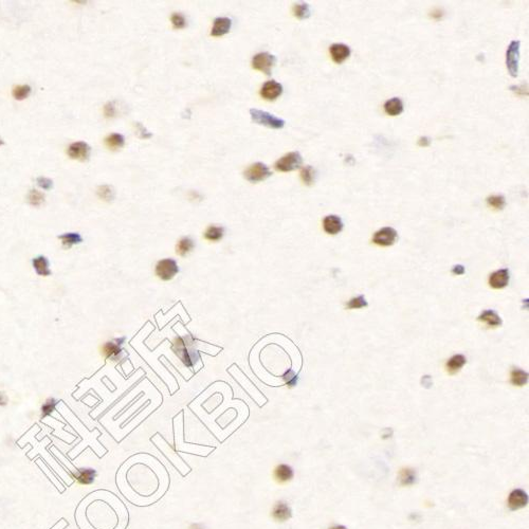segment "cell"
Segmentation results:
<instances>
[{
	"instance_id": "41",
	"label": "cell",
	"mask_w": 529,
	"mask_h": 529,
	"mask_svg": "<svg viewBox=\"0 0 529 529\" xmlns=\"http://www.w3.org/2000/svg\"><path fill=\"white\" fill-rule=\"evenodd\" d=\"M137 128H138V132H139V137L141 139H148V138H150L152 136L150 132H148L146 130V128L142 124H140V123H137Z\"/></svg>"
},
{
	"instance_id": "27",
	"label": "cell",
	"mask_w": 529,
	"mask_h": 529,
	"mask_svg": "<svg viewBox=\"0 0 529 529\" xmlns=\"http://www.w3.org/2000/svg\"><path fill=\"white\" fill-rule=\"evenodd\" d=\"M528 381V374L520 369H514L510 374V382L516 386H523Z\"/></svg>"
},
{
	"instance_id": "7",
	"label": "cell",
	"mask_w": 529,
	"mask_h": 529,
	"mask_svg": "<svg viewBox=\"0 0 529 529\" xmlns=\"http://www.w3.org/2000/svg\"><path fill=\"white\" fill-rule=\"evenodd\" d=\"M277 63V57L268 53L260 52L254 55L252 58V68L261 71L264 74L270 75L272 73V68Z\"/></svg>"
},
{
	"instance_id": "28",
	"label": "cell",
	"mask_w": 529,
	"mask_h": 529,
	"mask_svg": "<svg viewBox=\"0 0 529 529\" xmlns=\"http://www.w3.org/2000/svg\"><path fill=\"white\" fill-rule=\"evenodd\" d=\"M416 472L411 468H404L400 471L399 481L402 486H411L416 482Z\"/></svg>"
},
{
	"instance_id": "38",
	"label": "cell",
	"mask_w": 529,
	"mask_h": 529,
	"mask_svg": "<svg viewBox=\"0 0 529 529\" xmlns=\"http://www.w3.org/2000/svg\"><path fill=\"white\" fill-rule=\"evenodd\" d=\"M170 20H171V24H172V26H174L175 29H183L187 26V20H186L185 16H183L182 14H179V13L172 14Z\"/></svg>"
},
{
	"instance_id": "2",
	"label": "cell",
	"mask_w": 529,
	"mask_h": 529,
	"mask_svg": "<svg viewBox=\"0 0 529 529\" xmlns=\"http://www.w3.org/2000/svg\"><path fill=\"white\" fill-rule=\"evenodd\" d=\"M250 116L254 123L267 126L273 129H281L285 126V121L283 119L277 118L267 111L259 109H250Z\"/></svg>"
},
{
	"instance_id": "16",
	"label": "cell",
	"mask_w": 529,
	"mask_h": 529,
	"mask_svg": "<svg viewBox=\"0 0 529 529\" xmlns=\"http://www.w3.org/2000/svg\"><path fill=\"white\" fill-rule=\"evenodd\" d=\"M232 27V20L228 17H218L214 20L211 31L212 36H222L227 34Z\"/></svg>"
},
{
	"instance_id": "9",
	"label": "cell",
	"mask_w": 529,
	"mask_h": 529,
	"mask_svg": "<svg viewBox=\"0 0 529 529\" xmlns=\"http://www.w3.org/2000/svg\"><path fill=\"white\" fill-rule=\"evenodd\" d=\"M397 239V231L391 227H385L374 234L373 241L381 247H390Z\"/></svg>"
},
{
	"instance_id": "31",
	"label": "cell",
	"mask_w": 529,
	"mask_h": 529,
	"mask_svg": "<svg viewBox=\"0 0 529 529\" xmlns=\"http://www.w3.org/2000/svg\"><path fill=\"white\" fill-rule=\"evenodd\" d=\"M30 94H31V87L29 85L15 86L12 90V96L18 101H23L27 99L30 96Z\"/></svg>"
},
{
	"instance_id": "6",
	"label": "cell",
	"mask_w": 529,
	"mask_h": 529,
	"mask_svg": "<svg viewBox=\"0 0 529 529\" xmlns=\"http://www.w3.org/2000/svg\"><path fill=\"white\" fill-rule=\"evenodd\" d=\"M125 341V338H118L115 340L108 341L103 344V346L101 348V354L103 355V357L107 360L117 362L121 360L122 356H123V349H122V345H123Z\"/></svg>"
},
{
	"instance_id": "11",
	"label": "cell",
	"mask_w": 529,
	"mask_h": 529,
	"mask_svg": "<svg viewBox=\"0 0 529 529\" xmlns=\"http://www.w3.org/2000/svg\"><path fill=\"white\" fill-rule=\"evenodd\" d=\"M528 504V494L522 489H514L508 496V507L510 510H518Z\"/></svg>"
},
{
	"instance_id": "47",
	"label": "cell",
	"mask_w": 529,
	"mask_h": 529,
	"mask_svg": "<svg viewBox=\"0 0 529 529\" xmlns=\"http://www.w3.org/2000/svg\"><path fill=\"white\" fill-rule=\"evenodd\" d=\"M4 144H5V142H4V141H3L2 139H0V146H2V145H4Z\"/></svg>"
},
{
	"instance_id": "33",
	"label": "cell",
	"mask_w": 529,
	"mask_h": 529,
	"mask_svg": "<svg viewBox=\"0 0 529 529\" xmlns=\"http://www.w3.org/2000/svg\"><path fill=\"white\" fill-rule=\"evenodd\" d=\"M98 196L105 201H111L115 198V191L110 186H102L99 187L97 191Z\"/></svg>"
},
{
	"instance_id": "13",
	"label": "cell",
	"mask_w": 529,
	"mask_h": 529,
	"mask_svg": "<svg viewBox=\"0 0 529 529\" xmlns=\"http://www.w3.org/2000/svg\"><path fill=\"white\" fill-rule=\"evenodd\" d=\"M329 52H330L331 58L334 63L342 64L349 57L351 53V50L347 45L342 44V43H335L330 46Z\"/></svg>"
},
{
	"instance_id": "20",
	"label": "cell",
	"mask_w": 529,
	"mask_h": 529,
	"mask_svg": "<svg viewBox=\"0 0 529 529\" xmlns=\"http://www.w3.org/2000/svg\"><path fill=\"white\" fill-rule=\"evenodd\" d=\"M403 108V102L399 98H393L384 103V111L392 117L402 114Z\"/></svg>"
},
{
	"instance_id": "10",
	"label": "cell",
	"mask_w": 529,
	"mask_h": 529,
	"mask_svg": "<svg viewBox=\"0 0 529 529\" xmlns=\"http://www.w3.org/2000/svg\"><path fill=\"white\" fill-rule=\"evenodd\" d=\"M91 148L90 146L85 143V142H74L68 147L67 154L68 156L73 159V160H79V161H86L90 156Z\"/></svg>"
},
{
	"instance_id": "23",
	"label": "cell",
	"mask_w": 529,
	"mask_h": 529,
	"mask_svg": "<svg viewBox=\"0 0 529 529\" xmlns=\"http://www.w3.org/2000/svg\"><path fill=\"white\" fill-rule=\"evenodd\" d=\"M194 248H195L194 240L190 237H183L177 243L176 253L179 256L185 257L188 255V254H190Z\"/></svg>"
},
{
	"instance_id": "30",
	"label": "cell",
	"mask_w": 529,
	"mask_h": 529,
	"mask_svg": "<svg viewBox=\"0 0 529 529\" xmlns=\"http://www.w3.org/2000/svg\"><path fill=\"white\" fill-rule=\"evenodd\" d=\"M45 201V196L42 192L37 190H31L28 194V202L33 207L42 206Z\"/></svg>"
},
{
	"instance_id": "3",
	"label": "cell",
	"mask_w": 529,
	"mask_h": 529,
	"mask_svg": "<svg viewBox=\"0 0 529 529\" xmlns=\"http://www.w3.org/2000/svg\"><path fill=\"white\" fill-rule=\"evenodd\" d=\"M520 40H512L506 51V66L508 72L512 76L516 77L518 74V62H520Z\"/></svg>"
},
{
	"instance_id": "26",
	"label": "cell",
	"mask_w": 529,
	"mask_h": 529,
	"mask_svg": "<svg viewBox=\"0 0 529 529\" xmlns=\"http://www.w3.org/2000/svg\"><path fill=\"white\" fill-rule=\"evenodd\" d=\"M225 234V229L217 226H210L205 232V238L210 241H219Z\"/></svg>"
},
{
	"instance_id": "17",
	"label": "cell",
	"mask_w": 529,
	"mask_h": 529,
	"mask_svg": "<svg viewBox=\"0 0 529 529\" xmlns=\"http://www.w3.org/2000/svg\"><path fill=\"white\" fill-rule=\"evenodd\" d=\"M272 516L274 520L280 521V522L287 521L292 516L291 508L285 502H278L276 506L273 507Z\"/></svg>"
},
{
	"instance_id": "35",
	"label": "cell",
	"mask_w": 529,
	"mask_h": 529,
	"mask_svg": "<svg viewBox=\"0 0 529 529\" xmlns=\"http://www.w3.org/2000/svg\"><path fill=\"white\" fill-rule=\"evenodd\" d=\"M488 205L496 210H503L506 206V199L503 195H492L487 198Z\"/></svg>"
},
{
	"instance_id": "19",
	"label": "cell",
	"mask_w": 529,
	"mask_h": 529,
	"mask_svg": "<svg viewBox=\"0 0 529 529\" xmlns=\"http://www.w3.org/2000/svg\"><path fill=\"white\" fill-rule=\"evenodd\" d=\"M58 238L60 239V241H62V247L66 250H69L73 246L79 245V243L83 242V237L80 236L79 233H75V232L65 233L63 234V235L58 236Z\"/></svg>"
},
{
	"instance_id": "14",
	"label": "cell",
	"mask_w": 529,
	"mask_h": 529,
	"mask_svg": "<svg viewBox=\"0 0 529 529\" xmlns=\"http://www.w3.org/2000/svg\"><path fill=\"white\" fill-rule=\"evenodd\" d=\"M509 271L508 269H501L493 272L489 278V285L494 289L505 288L509 283Z\"/></svg>"
},
{
	"instance_id": "18",
	"label": "cell",
	"mask_w": 529,
	"mask_h": 529,
	"mask_svg": "<svg viewBox=\"0 0 529 529\" xmlns=\"http://www.w3.org/2000/svg\"><path fill=\"white\" fill-rule=\"evenodd\" d=\"M72 476L80 485H90L96 480L97 471L94 469H90V468H82V469H78L75 473H72Z\"/></svg>"
},
{
	"instance_id": "25",
	"label": "cell",
	"mask_w": 529,
	"mask_h": 529,
	"mask_svg": "<svg viewBox=\"0 0 529 529\" xmlns=\"http://www.w3.org/2000/svg\"><path fill=\"white\" fill-rule=\"evenodd\" d=\"M466 357L463 355H455L453 357L448 361L447 363V369L448 372L450 374H455L459 372L463 366L466 364Z\"/></svg>"
},
{
	"instance_id": "39",
	"label": "cell",
	"mask_w": 529,
	"mask_h": 529,
	"mask_svg": "<svg viewBox=\"0 0 529 529\" xmlns=\"http://www.w3.org/2000/svg\"><path fill=\"white\" fill-rule=\"evenodd\" d=\"M36 182L39 188H42L43 190H46V191L52 189V186H53L52 180L46 178V177H38L36 179Z\"/></svg>"
},
{
	"instance_id": "22",
	"label": "cell",
	"mask_w": 529,
	"mask_h": 529,
	"mask_svg": "<svg viewBox=\"0 0 529 529\" xmlns=\"http://www.w3.org/2000/svg\"><path fill=\"white\" fill-rule=\"evenodd\" d=\"M477 320L486 323L488 326H491V327L501 326V325H502V320L500 318V315H498L493 310H485L480 315V317L477 318Z\"/></svg>"
},
{
	"instance_id": "43",
	"label": "cell",
	"mask_w": 529,
	"mask_h": 529,
	"mask_svg": "<svg viewBox=\"0 0 529 529\" xmlns=\"http://www.w3.org/2000/svg\"><path fill=\"white\" fill-rule=\"evenodd\" d=\"M452 273L457 274V276H462V274L465 273V268H464V266H462V264H459V266H455L452 269Z\"/></svg>"
},
{
	"instance_id": "21",
	"label": "cell",
	"mask_w": 529,
	"mask_h": 529,
	"mask_svg": "<svg viewBox=\"0 0 529 529\" xmlns=\"http://www.w3.org/2000/svg\"><path fill=\"white\" fill-rule=\"evenodd\" d=\"M32 264L35 272L40 277L51 276V270L49 268V260L46 256L39 255L32 259Z\"/></svg>"
},
{
	"instance_id": "42",
	"label": "cell",
	"mask_w": 529,
	"mask_h": 529,
	"mask_svg": "<svg viewBox=\"0 0 529 529\" xmlns=\"http://www.w3.org/2000/svg\"><path fill=\"white\" fill-rule=\"evenodd\" d=\"M290 372H291V371H289V372H287L286 374H285V375L283 376V378H284L285 381H286V383H287L289 386H293L294 384L297 383V379H298V378H297V376L294 375V374H293V376H290Z\"/></svg>"
},
{
	"instance_id": "40",
	"label": "cell",
	"mask_w": 529,
	"mask_h": 529,
	"mask_svg": "<svg viewBox=\"0 0 529 529\" xmlns=\"http://www.w3.org/2000/svg\"><path fill=\"white\" fill-rule=\"evenodd\" d=\"M104 115L107 118H113L116 116V107L113 102H109L104 106Z\"/></svg>"
},
{
	"instance_id": "29",
	"label": "cell",
	"mask_w": 529,
	"mask_h": 529,
	"mask_svg": "<svg viewBox=\"0 0 529 529\" xmlns=\"http://www.w3.org/2000/svg\"><path fill=\"white\" fill-rule=\"evenodd\" d=\"M105 144L111 149H117L123 147L125 144L124 137L120 134H111L105 139Z\"/></svg>"
},
{
	"instance_id": "24",
	"label": "cell",
	"mask_w": 529,
	"mask_h": 529,
	"mask_svg": "<svg viewBox=\"0 0 529 529\" xmlns=\"http://www.w3.org/2000/svg\"><path fill=\"white\" fill-rule=\"evenodd\" d=\"M274 476L280 483L289 482L293 477V470L288 465H280L276 468Z\"/></svg>"
},
{
	"instance_id": "15",
	"label": "cell",
	"mask_w": 529,
	"mask_h": 529,
	"mask_svg": "<svg viewBox=\"0 0 529 529\" xmlns=\"http://www.w3.org/2000/svg\"><path fill=\"white\" fill-rule=\"evenodd\" d=\"M323 229L327 234L335 235L342 231L343 221L337 215H328L323 220Z\"/></svg>"
},
{
	"instance_id": "36",
	"label": "cell",
	"mask_w": 529,
	"mask_h": 529,
	"mask_svg": "<svg viewBox=\"0 0 529 529\" xmlns=\"http://www.w3.org/2000/svg\"><path fill=\"white\" fill-rule=\"evenodd\" d=\"M57 400L55 398H49L42 405V417H47L55 411Z\"/></svg>"
},
{
	"instance_id": "45",
	"label": "cell",
	"mask_w": 529,
	"mask_h": 529,
	"mask_svg": "<svg viewBox=\"0 0 529 529\" xmlns=\"http://www.w3.org/2000/svg\"><path fill=\"white\" fill-rule=\"evenodd\" d=\"M7 403H8V399H7L6 395L3 392H0V405H6Z\"/></svg>"
},
{
	"instance_id": "44",
	"label": "cell",
	"mask_w": 529,
	"mask_h": 529,
	"mask_svg": "<svg viewBox=\"0 0 529 529\" xmlns=\"http://www.w3.org/2000/svg\"><path fill=\"white\" fill-rule=\"evenodd\" d=\"M430 143H431V140L428 137H421L418 141V144L420 146H429Z\"/></svg>"
},
{
	"instance_id": "46",
	"label": "cell",
	"mask_w": 529,
	"mask_h": 529,
	"mask_svg": "<svg viewBox=\"0 0 529 529\" xmlns=\"http://www.w3.org/2000/svg\"><path fill=\"white\" fill-rule=\"evenodd\" d=\"M330 529H347V528L345 527V526H343V525H335V526L331 527Z\"/></svg>"
},
{
	"instance_id": "34",
	"label": "cell",
	"mask_w": 529,
	"mask_h": 529,
	"mask_svg": "<svg viewBox=\"0 0 529 529\" xmlns=\"http://www.w3.org/2000/svg\"><path fill=\"white\" fill-rule=\"evenodd\" d=\"M314 169L313 167L307 165L302 168L301 170V177H302V180L303 182L305 183L306 186H311L314 183Z\"/></svg>"
},
{
	"instance_id": "32",
	"label": "cell",
	"mask_w": 529,
	"mask_h": 529,
	"mask_svg": "<svg viewBox=\"0 0 529 529\" xmlns=\"http://www.w3.org/2000/svg\"><path fill=\"white\" fill-rule=\"evenodd\" d=\"M294 16L299 19H306L310 16V9L307 4H298L293 7Z\"/></svg>"
},
{
	"instance_id": "37",
	"label": "cell",
	"mask_w": 529,
	"mask_h": 529,
	"mask_svg": "<svg viewBox=\"0 0 529 529\" xmlns=\"http://www.w3.org/2000/svg\"><path fill=\"white\" fill-rule=\"evenodd\" d=\"M368 302L365 301L364 296H359L358 298H354L347 303L348 309H359L363 307H368Z\"/></svg>"
},
{
	"instance_id": "8",
	"label": "cell",
	"mask_w": 529,
	"mask_h": 529,
	"mask_svg": "<svg viewBox=\"0 0 529 529\" xmlns=\"http://www.w3.org/2000/svg\"><path fill=\"white\" fill-rule=\"evenodd\" d=\"M271 175H272L271 170L268 168L266 164L261 163V162H256V163L252 164L245 170V172H243V176H245V178L252 183H256V182L266 180Z\"/></svg>"
},
{
	"instance_id": "1",
	"label": "cell",
	"mask_w": 529,
	"mask_h": 529,
	"mask_svg": "<svg viewBox=\"0 0 529 529\" xmlns=\"http://www.w3.org/2000/svg\"><path fill=\"white\" fill-rule=\"evenodd\" d=\"M172 350L187 368H193L199 360V355L195 349V340L190 334L177 337L172 343Z\"/></svg>"
},
{
	"instance_id": "4",
	"label": "cell",
	"mask_w": 529,
	"mask_h": 529,
	"mask_svg": "<svg viewBox=\"0 0 529 529\" xmlns=\"http://www.w3.org/2000/svg\"><path fill=\"white\" fill-rule=\"evenodd\" d=\"M179 272V267L177 264V261L172 258H164L161 259L157 262L155 267V273L156 276L161 281H170L174 279Z\"/></svg>"
},
{
	"instance_id": "12",
	"label": "cell",
	"mask_w": 529,
	"mask_h": 529,
	"mask_svg": "<svg viewBox=\"0 0 529 529\" xmlns=\"http://www.w3.org/2000/svg\"><path fill=\"white\" fill-rule=\"evenodd\" d=\"M283 94L282 84L276 82V80H268L264 83L260 89V96L268 101L277 100Z\"/></svg>"
},
{
	"instance_id": "5",
	"label": "cell",
	"mask_w": 529,
	"mask_h": 529,
	"mask_svg": "<svg viewBox=\"0 0 529 529\" xmlns=\"http://www.w3.org/2000/svg\"><path fill=\"white\" fill-rule=\"evenodd\" d=\"M302 163H303V158L300 152L291 151L285 156H283L281 159H279L276 162V164H274V167H276L277 170H280V171H292L294 169L301 167Z\"/></svg>"
}]
</instances>
